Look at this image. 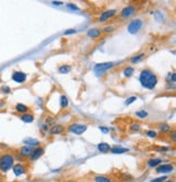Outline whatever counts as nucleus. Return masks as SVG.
I'll list each match as a JSON object with an SVG mask.
<instances>
[{"instance_id": "nucleus-1", "label": "nucleus", "mask_w": 176, "mask_h": 182, "mask_svg": "<svg viewBox=\"0 0 176 182\" xmlns=\"http://www.w3.org/2000/svg\"><path fill=\"white\" fill-rule=\"evenodd\" d=\"M139 82H140L143 87L147 88V90H153L158 85L159 79L152 70L143 69L139 74Z\"/></svg>"}, {"instance_id": "nucleus-2", "label": "nucleus", "mask_w": 176, "mask_h": 182, "mask_svg": "<svg viewBox=\"0 0 176 182\" xmlns=\"http://www.w3.org/2000/svg\"><path fill=\"white\" fill-rule=\"evenodd\" d=\"M15 157L10 153H4L0 156V171L8 172L14 166Z\"/></svg>"}, {"instance_id": "nucleus-3", "label": "nucleus", "mask_w": 176, "mask_h": 182, "mask_svg": "<svg viewBox=\"0 0 176 182\" xmlns=\"http://www.w3.org/2000/svg\"><path fill=\"white\" fill-rule=\"evenodd\" d=\"M143 24V22L141 19H135L128 24V26H127V31H128L129 34L135 35V34H137L141 29Z\"/></svg>"}, {"instance_id": "nucleus-4", "label": "nucleus", "mask_w": 176, "mask_h": 182, "mask_svg": "<svg viewBox=\"0 0 176 182\" xmlns=\"http://www.w3.org/2000/svg\"><path fill=\"white\" fill-rule=\"evenodd\" d=\"M87 124H83V123H73L68 127V131L71 133L75 134V135H82L84 132H86L87 130Z\"/></svg>"}, {"instance_id": "nucleus-5", "label": "nucleus", "mask_w": 176, "mask_h": 182, "mask_svg": "<svg viewBox=\"0 0 176 182\" xmlns=\"http://www.w3.org/2000/svg\"><path fill=\"white\" fill-rule=\"evenodd\" d=\"M115 65L114 62H102V63H97L93 67V71L96 73H103L104 71H108V70L112 69V68Z\"/></svg>"}, {"instance_id": "nucleus-6", "label": "nucleus", "mask_w": 176, "mask_h": 182, "mask_svg": "<svg viewBox=\"0 0 176 182\" xmlns=\"http://www.w3.org/2000/svg\"><path fill=\"white\" fill-rule=\"evenodd\" d=\"M136 10H137L136 7L133 6V4H129V6L122 9V11H121V13H120L121 18H123V19H128V18H131L133 14H135Z\"/></svg>"}, {"instance_id": "nucleus-7", "label": "nucleus", "mask_w": 176, "mask_h": 182, "mask_svg": "<svg viewBox=\"0 0 176 182\" xmlns=\"http://www.w3.org/2000/svg\"><path fill=\"white\" fill-rule=\"evenodd\" d=\"M174 170V165L172 164H161L157 167L155 171L158 174H170Z\"/></svg>"}, {"instance_id": "nucleus-8", "label": "nucleus", "mask_w": 176, "mask_h": 182, "mask_svg": "<svg viewBox=\"0 0 176 182\" xmlns=\"http://www.w3.org/2000/svg\"><path fill=\"white\" fill-rule=\"evenodd\" d=\"M116 14V10L115 9H112V10H107L103 11L101 13V15L99 17V22L100 23H103V22H107L108 20H110L112 17Z\"/></svg>"}, {"instance_id": "nucleus-9", "label": "nucleus", "mask_w": 176, "mask_h": 182, "mask_svg": "<svg viewBox=\"0 0 176 182\" xmlns=\"http://www.w3.org/2000/svg\"><path fill=\"white\" fill-rule=\"evenodd\" d=\"M45 154V148L42 146H37L36 148L33 149V152H32L31 156H29V158H31L32 161H35L37 160V159H39L40 157Z\"/></svg>"}, {"instance_id": "nucleus-10", "label": "nucleus", "mask_w": 176, "mask_h": 182, "mask_svg": "<svg viewBox=\"0 0 176 182\" xmlns=\"http://www.w3.org/2000/svg\"><path fill=\"white\" fill-rule=\"evenodd\" d=\"M27 79V75L24 73V72H21V71H15L13 72L12 74V80L17 83H24Z\"/></svg>"}, {"instance_id": "nucleus-11", "label": "nucleus", "mask_w": 176, "mask_h": 182, "mask_svg": "<svg viewBox=\"0 0 176 182\" xmlns=\"http://www.w3.org/2000/svg\"><path fill=\"white\" fill-rule=\"evenodd\" d=\"M12 170H13V174H14L15 176L20 177L26 172V167H25V165H23V164H17V165H14L12 167Z\"/></svg>"}, {"instance_id": "nucleus-12", "label": "nucleus", "mask_w": 176, "mask_h": 182, "mask_svg": "<svg viewBox=\"0 0 176 182\" xmlns=\"http://www.w3.org/2000/svg\"><path fill=\"white\" fill-rule=\"evenodd\" d=\"M64 131V127L62 124H53L51 128L49 129V133L52 135H56V134H61Z\"/></svg>"}, {"instance_id": "nucleus-13", "label": "nucleus", "mask_w": 176, "mask_h": 182, "mask_svg": "<svg viewBox=\"0 0 176 182\" xmlns=\"http://www.w3.org/2000/svg\"><path fill=\"white\" fill-rule=\"evenodd\" d=\"M87 35L90 38H93V39H96V38L100 37V35H101V29H96V27H93V29H89L88 31H87Z\"/></svg>"}, {"instance_id": "nucleus-14", "label": "nucleus", "mask_w": 176, "mask_h": 182, "mask_svg": "<svg viewBox=\"0 0 176 182\" xmlns=\"http://www.w3.org/2000/svg\"><path fill=\"white\" fill-rule=\"evenodd\" d=\"M162 164V159L160 158H150L149 160L147 161V165L149 168H157L159 165Z\"/></svg>"}, {"instance_id": "nucleus-15", "label": "nucleus", "mask_w": 176, "mask_h": 182, "mask_svg": "<svg viewBox=\"0 0 176 182\" xmlns=\"http://www.w3.org/2000/svg\"><path fill=\"white\" fill-rule=\"evenodd\" d=\"M24 143L26 144V146H31V147H37V146H39V141L38 140H36V138H25L24 140Z\"/></svg>"}, {"instance_id": "nucleus-16", "label": "nucleus", "mask_w": 176, "mask_h": 182, "mask_svg": "<svg viewBox=\"0 0 176 182\" xmlns=\"http://www.w3.org/2000/svg\"><path fill=\"white\" fill-rule=\"evenodd\" d=\"M98 151L100 152V153H108V152L111 151L112 147L110 145L108 144V143H99L97 146Z\"/></svg>"}, {"instance_id": "nucleus-17", "label": "nucleus", "mask_w": 176, "mask_h": 182, "mask_svg": "<svg viewBox=\"0 0 176 182\" xmlns=\"http://www.w3.org/2000/svg\"><path fill=\"white\" fill-rule=\"evenodd\" d=\"M33 147L31 146H23L21 149H20V154L23 157H26V156H31L32 152H33Z\"/></svg>"}, {"instance_id": "nucleus-18", "label": "nucleus", "mask_w": 176, "mask_h": 182, "mask_svg": "<svg viewBox=\"0 0 176 182\" xmlns=\"http://www.w3.org/2000/svg\"><path fill=\"white\" fill-rule=\"evenodd\" d=\"M21 120L25 123H31L34 121V116L32 113H23L21 116Z\"/></svg>"}, {"instance_id": "nucleus-19", "label": "nucleus", "mask_w": 176, "mask_h": 182, "mask_svg": "<svg viewBox=\"0 0 176 182\" xmlns=\"http://www.w3.org/2000/svg\"><path fill=\"white\" fill-rule=\"evenodd\" d=\"M143 58H145V54H143V52L135 55V56H133L131 58V63H138V62H140Z\"/></svg>"}, {"instance_id": "nucleus-20", "label": "nucleus", "mask_w": 176, "mask_h": 182, "mask_svg": "<svg viewBox=\"0 0 176 182\" xmlns=\"http://www.w3.org/2000/svg\"><path fill=\"white\" fill-rule=\"evenodd\" d=\"M95 182H112L111 178H109L108 176H103V174H99V176H96L93 178Z\"/></svg>"}, {"instance_id": "nucleus-21", "label": "nucleus", "mask_w": 176, "mask_h": 182, "mask_svg": "<svg viewBox=\"0 0 176 182\" xmlns=\"http://www.w3.org/2000/svg\"><path fill=\"white\" fill-rule=\"evenodd\" d=\"M129 149L128 148H125V147H113V148H111V153L112 154H124V153H127Z\"/></svg>"}, {"instance_id": "nucleus-22", "label": "nucleus", "mask_w": 176, "mask_h": 182, "mask_svg": "<svg viewBox=\"0 0 176 182\" xmlns=\"http://www.w3.org/2000/svg\"><path fill=\"white\" fill-rule=\"evenodd\" d=\"M15 109H17L18 112H21V113H26L28 111V107L24 104H17Z\"/></svg>"}, {"instance_id": "nucleus-23", "label": "nucleus", "mask_w": 176, "mask_h": 182, "mask_svg": "<svg viewBox=\"0 0 176 182\" xmlns=\"http://www.w3.org/2000/svg\"><path fill=\"white\" fill-rule=\"evenodd\" d=\"M134 72H135V69L133 67H126V68H124V70H123V74H124L126 78L132 76L133 74H134Z\"/></svg>"}, {"instance_id": "nucleus-24", "label": "nucleus", "mask_w": 176, "mask_h": 182, "mask_svg": "<svg viewBox=\"0 0 176 182\" xmlns=\"http://www.w3.org/2000/svg\"><path fill=\"white\" fill-rule=\"evenodd\" d=\"M71 70H72V67H71V65H61V67L59 68V72H60V73H62V74L70 73Z\"/></svg>"}, {"instance_id": "nucleus-25", "label": "nucleus", "mask_w": 176, "mask_h": 182, "mask_svg": "<svg viewBox=\"0 0 176 182\" xmlns=\"http://www.w3.org/2000/svg\"><path fill=\"white\" fill-rule=\"evenodd\" d=\"M60 105H61V108L65 109L66 107L68 106V98L65 96V95H62L60 97Z\"/></svg>"}, {"instance_id": "nucleus-26", "label": "nucleus", "mask_w": 176, "mask_h": 182, "mask_svg": "<svg viewBox=\"0 0 176 182\" xmlns=\"http://www.w3.org/2000/svg\"><path fill=\"white\" fill-rule=\"evenodd\" d=\"M159 131L162 132V133H166V132L171 131V127L168 123H162L159 126Z\"/></svg>"}, {"instance_id": "nucleus-27", "label": "nucleus", "mask_w": 176, "mask_h": 182, "mask_svg": "<svg viewBox=\"0 0 176 182\" xmlns=\"http://www.w3.org/2000/svg\"><path fill=\"white\" fill-rule=\"evenodd\" d=\"M136 117H138V118H140V119H145V118H147L148 117V112L147 111H145V110H139V111H137L136 113Z\"/></svg>"}, {"instance_id": "nucleus-28", "label": "nucleus", "mask_w": 176, "mask_h": 182, "mask_svg": "<svg viewBox=\"0 0 176 182\" xmlns=\"http://www.w3.org/2000/svg\"><path fill=\"white\" fill-rule=\"evenodd\" d=\"M146 135L148 136V138H155L158 136V132L155 130H149L146 132Z\"/></svg>"}, {"instance_id": "nucleus-29", "label": "nucleus", "mask_w": 176, "mask_h": 182, "mask_svg": "<svg viewBox=\"0 0 176 182\" xmlns=\"http://www.w3.org/2000/svg\"><path fill=\"white\" fill-rule=\"evenodd\" d=\"M175 81H176V75H175V73L174 72H172V73H170L168 75V83H175Z\"/></svg>"}, {"instance_id": "nucleus-30", "label": "nucleus", "mask_w": 176, "mask_h": 182, "mask_svg": "<svg viewBox=\"0 0 176 182\" xmlns=\"http://www.w3.org/2000/svg\"><path fill=\"white\" fill-rule=\"evenodd\" d=\"M114 26H112V25H108V26H106V27H103V29H102V32L103 33H112V32L114 31Z\"/></svg>"}, {"instance_id": "nucleus-31", "label": "nucleus", "mask_w": 176, "mask_h": 182, "mask_svg": "<svg viewBox=\"0 0 176 182\" xmlns=\"http://www.w3.org/2000/svg\"><path fill=\"white\" fill-rule=\"evenodd\" d=\"M137 101V97L136 96H131L129 98H127L126 101H125V105H127V106H128V105L133 104L134 101Z\"/></svg>"}, {"instance_id": "nucleus-32", "label": "nucleus", "mask_w": 176, "mask_h": 182, "mask_svg": "<svg viewBox=\"0 0 176 182\" xmlns=\"http://www.w3.org/2000/svg\"><path fill=\"white\" fill-rule=\"evenodd\" d=\"M140 130V124L139 123H133L131 126V131L133 132H137Z\"/></svg>"}, {"instance_id": "nucleus-33", "label": "nucleus", "mask_w": 176, "mask_h": 182, "mask_svg": "<svg viewBox=\"0 0 176 182\" xmlns=\"http://www.w3.org/2000/svg\"><path fill=\"white\" fill-rule=\"evenodd\" d=\"M168 180V177L166 176H163V177H160V178H155L153 180H151L150 182H164Z\"/></svg>"}, {"instance_id": "nucleus-34", "label": "nucleus", "mask_w": 176, "mask_h": 182, "mask_svg": "<svg viewBox=\"0 0 176 182\" xmlns=\"http://www.w3.org/2000/svg\"><path fill=\"white\" fill-rule=\"evenodd\" d=\"M66 7H68V9H72V10H76V11H79V8L77 6H75V4H73V3H68L66 4Z\"/></svg>"}, {"instance_id": "nucleus-35", "label": "nucleus", "mask_w": 176, "mask_h": 182, "mask_svg": "<svg viewBox=\"0 0 176 182\" xmlns=\"http://www.w3.org/2000/svg\"><path fill=\"white\" fill-rule=\"evenodd\" d=\"M72 34H76V29H66L64 32V35H72Z\"/></svg>"}, {"instance_id": "nucleus-36", "label": "nucleus", "mask_w": 176, "mask_h": 182, "mask_svg": "<svg viewBox=\"0 0 176 182\" xmlns=\"http://www.w3.org/2000/svg\"><path fill=\"white\" fill-rule=\"evenodd\" d=\"M99 130L101 131L102 133L107 134V133H109V131H110V129H109V128H106V127H99Z\"/></svg>"}, {"instance_id": "nucleus-37", "label": "nucleus", "mask_w": 176, "mask_h": 182, "mask_svg": "<svg viewBox=\"0 0 176 182\" xmlns=\"http://www.w3.org/2000/svg\"><path fill=\"white\" fill-rule=\"evenodd\" d=\"M51 3L53 4V6H62L63 2L62 1H52Z\"/></svg>"}, {"instance_id": "nucleus-38", "label": "nucleus", "mask_w": 176, "mask_h": 182, "mask_svg": "<svg viewBox=\"0 0 176 182\" xmlns=\"http://www.w3.org/2000/svg\"><path fill=\"white\" fill-rule=\"evenodd\" d=\"M2 91H3L4 93H9L10 92V88H9L8 86H3V87H2Z\"/></svg>"}, {"instance_id": "nucleus-39", "label": "nucleus", "mask_w": 176, "mask_h": 182, "mask_svg": "<svg viewBox=\"0 0 176 182\" xmlns=\"http://www.w3.org/2000/svg\"><path fill=\"white\" fill-rule=\"evenodd\" d=\"M172 140H173V141H175V132H174V131L172 132Z\"/></svg>"}, {"instance_id": "nucleus-40", "label": "nucleus", "mask_w": 176, "mask_h": 182, "mask_svg": "<svg viewBox=\"0 0 176 182\" xmlns=\"http://www.w3.org/2000/svg\"><path fill=\"white\" fill-rule=\"evenodd\" d=\"M0 182H2V177H1V174H0Z\"/></svg>"}, {"instance_id": "nucleus-41", "label": "nucleus", "mask_w": 176, "mask_h": 182, "mask_svg": "<svg viewBox=\"0 0 176 182\" xmlns=\"http://www.w3.org/2000/svg\"><path fill=\"white\" fill-rule=\"evenodd\" d=\"M170 182H171V181H170Z\"/></svg>"}]
</instances>
